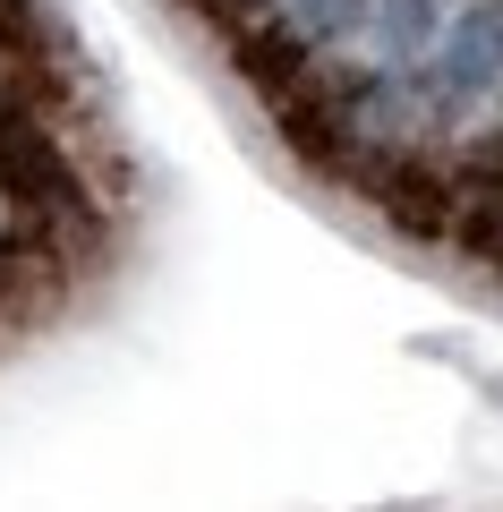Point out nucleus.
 I'll use <instances>...</instances> for the list:
<instances>
[{"instance_id":"f257e3e1","label":"nucleus","mask_w":503,"mask_h":512,"mask_svg":"<svg viewBox=\"0 0 503 512\" xmlns=\"http://www.w3.org/2000/svg\"><path fill=\"white\" fill-rule=\"evenodd\" d=\"M0 239H9V197H0Z\"/></svg>"}]
</instances>
